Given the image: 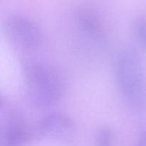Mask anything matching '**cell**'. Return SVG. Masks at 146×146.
<instances>
[{
    "label": "cell",
    "instance_id": "cell-2",
    "mask_svg": "<svg viewBox=\"0 0 146 146\" xmlns=\"http://www.w3.org/2000/svg\"><path fill=\"white\" fill-rule=\"evenodd\" d=\"M116 80L128 105L138 111L146 108V79L142 60L137 53L124 51L116 62Z\"/></svg>",
    "mask_w": 146,
    "mask_h": 146
},
{
    "label": "cell",
    "instance_id": "cell-9",
    "mask_svg": "<svg viewBox=\"0 0 146 146\" xmlns=\"http://www.w3.org/2000/svg\"><path fill=\"white\" fill-rule=\"evenodd\" d=\"M133 146H146V130L140 135Z\"/></svg>",
    "mask_w": 146,
    "mask_h": 146
},
{
    "label": "cell",
    "instance_id": "cell-8",
    "mask_svg": "<svg viewBox=\"0 0 146 146\" xmlns=\"http://www.w3.org/2000/svg\"><path fill=\"white\" fill-rule=\"evenodd\" d=\"M96 146H113V135L110 128L104 127L97 131L95 137Z\"/></svg>",
    "mask_w": 146,
    "mask_h": 146
},
{
    "label": "cell",
    "instance_id": "cell-6",
    "mask_svg": "<svg viewBox=\"0 0 146 146\" xmlns=\"http://www.w3.org/2000/svg\"><path fill=\"white\" fill-rule=\"evenodd\" d=\"M77 25L86 36L96 42L103 44L105 41V29L101 17L95 9L81 7L76 14Z\"/></svg>",
    "mask_w": 146,
    "mask_h": 146
},
{
    "label": "cell",
    "instance_id": "cell-1",
    "mask_svg": "<svg viewBox=\"0 0 146 146\" xmlns=\"http://www.w3.org/2000/svg\"><path fill=\"white\" fill-rule=\"evenodd\" d=\"M23 76L27 97L37 108L53 106L64 95L66 82L62 74L48 63L38 61L27 63Z\"/></svg>",
    "mask_w": 146,
    "mask_h": 146
},
{
    "label": "cell",
    "instance_id": "cell-7",
    "mask_svg": "<svg viewBox=\"0 0 146 146\" xmlns=\"http://www.w3.org/2000/svg\"><path fill=\"white\" fill-rule=\"evenodd\" d=\"M134 34L141 48L146 51V17H141L134 24Z\"/></svg>",
    "mask_w": 146,
    "mask_h": 146
},
{
    "label": "cell",
    "instance_id": "cell-4",
    "mask_svg": "<svg viewBox=\"0 0 146 146\" xmlns=\"http://www.w3.org/2000/svg\"><path fill=\"white\" fill-rule=\"evenodd\" d=\"M37 136L62 143L72 141L76 134L74 123L61 112H51L38 121L36 128Z\"/></svg>",
    "mask_w": 146,
    "mask_h": 146
},
{
    "label": "cell",
    "instance_id": "cell-5",
    "mask_svg": "<svg viewBox=\"0 0 146 146\" xmlns=\"http://www.w3.org/2000/svg\"><path fill=\"white\" fill-rule=\"evenodd\" d=\"M34 136L33 130L19 114L11 111L6 115L1 130L2 146H27Z\"/></svg>",
    "mask_w": 146,
    "mask_h": 146
},
{
    "label": "cell",
    "instance_id": "cell-3",
    "mask_svg": "<svg viewBox=\"0 0 146 146\" xmlns=\"http://www.w3.org/2000/svg\"><path fill=\"white\" fill-rule=\"evenodd\" d=\"M5 29L11 43L21 50L36 49L42 41V34L38 26L24 16L9 17L6 21Z\"/></svg>",
    "mask_w": 146,
    "mask_h": 146
}]
</instances>
